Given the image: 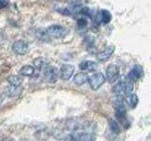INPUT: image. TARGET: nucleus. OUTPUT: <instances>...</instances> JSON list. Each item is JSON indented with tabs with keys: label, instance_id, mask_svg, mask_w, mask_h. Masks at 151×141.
Returning <instances> with one entry per match:
<instances>
[{
	"label": "nucleus",
	"instance_id": "f257e3e1",
	"mask_svg": "<svg viewBox=\"0 0 151 141\" xmlns=\"http://www.w3.org/2000/svg\"><path fill=\"white\" fill-rule=\"evenodd\" d=\"M45 31L49 38L51 37L54 38V39H63V38L67 36L69 33L68 28L60 25H52L47 27Z\"/></svg>",
	"mask_w": 151,
	"mask_h": 141
},
{
	"label": "nucleus",
	"instance_id": "f03ea898",
	"mask_svg": "<svg viewBox=\"0 0 151 141\" xmlns=\"http://www.w3.org/2000/svg\"><path fill=\"white\" fill-rule=\"evenodd\" d=\"M105 81H106L105 75L100 72H96L93 73L90 77H88L87 82H89L90 87H91L93 90H97L105 83Z\"/></svg>",
	"mask_w": 151,
	"mask_h": 141
},
{
	"label": "nucleus",
	"instance_id": "7ed1b4c3",
	"mask_svg": "<svg viewBox=\"0 0 151 141\" xmlns=\"http://www.w3.org/2000/svg\"><path fill=\"white\" fill-rule=\"evenodd\" d=\"M119 74H120V72H119L118 66L114 64H111V65H109L106 69L105 78L110 83H114L117 81L118 78H119Z\"/></svg>",
	"mask_w": 151,
	"mask_h": 141
},
{
	"label": "nucleus",
	"instance_id": "20e7f679",
	"mask_svg": "<svg viewBox=\"0 0 151 141\" xmlns=\"http://www.w3.org/2000/svg\"><path fill=\"white\" fill-rule=\"evenodd\" d=\"M28 49H29L28 43H27V41H23V40L15 41L12 43V51L16 55H19V56L26 55L27 52H28Z\"/></svg>",
	"mask_w": 151,
	"mask_h": 141
},
{
	"label": "nucleus",
	"instance_id": "39448f33",
	"mask_svg": "<svg viewBox=\"0 0 151 141\" xmlns=\"http://www.w3.org/2000/svg\"><path fill=\"white\" fill-rule=\"evenodd\" d=\"M74 73H75V66L71 64H64L60 67L59 73L61 79L64 80V81H67V80H69L73 76Z\"/></svg>",
	"mask_w": 151,
	"mask_h": 141
},
{
	"label": "nucleus",
	"instance_id": "423d86ee",
	"mask_svg": "<svg viewBox=\"0 0 151 141\" xmlns=\"http://www.w3.org/2000/svg\"><path fill=\"white\" fill-rule=\"evenodd\" d=\"M44 73H45V77L48 80L50 83H56L57 79H58V72H57L56 68L50 67V66H47L46 68L44 69Z\"/></svg>",
	"mask_w": 151,
	"mask_h": 141
},
{
	"label": "nucleus",
	"instance_id": "0eeeda50",
	"mask_svg": "<svg viewBox=\"0 0 151 141\" xmlns=\"http://www.w3.org/2000/svg\"><path fill=\"white\" fill-rule=\"evenodd\" d=\"M112 92L114 93V95L116 96L117 100H124V98L127 96L126 91H125V87L123 81H119L114 85V87L112 88Z\"/></svg>",
	"mask_w": 151,
	"mask_h": 141
},
{
	"label": "nucleus",
	"instance_id": "6e6552de",
	"mask_svg": "<svg viewBox=\"0 0 151 141\" xmlns=\"http://www.w3.org/2000/svg\"><path fill=\"white\" fill-rule=\"evenodd\" d=\"M115 47L113 45H110L106 47L103 51H101L100 53L97 54V59L99 61H106L112 56V54L114 53Z\"/></svg>",
	"mask_w": 151,
	"mask_h": 141
},
{
	"label": "nucleus",
	"instance_id": "1a4fd4ad",
	"mask_svg": "<svg viewBox=\"0 0 151 141\" xmlns=\"http://www.w3.org/2000/svg\"><path fill=\"white\" fill-rule=\"evenodd\" d=\"M114 107H115V115L118 120L127 117V108L124 105V102L122 100H117L114 105Z\"/></svg>",
	"mask_w": 151,
	"mask_h": 141
},
{
	"label": "nucleus",
	"instance_id": "9d476101",
	"mask_svg": "<svg viewBox=\"0 0 151 141\" xmlns=\"http://www.w3.org/2000/svg\"><path fill=\"white\" fill-rule=\"evenodd\" d=\"M134 82H135V80L132 78V76L129 73L127 75L124 80H123V83H124L125 91H126V95L127 96L132 93V90H133V88H134Z\"/></svg>",
	"mask_w": 151,
	"mask_h": 141
},
{
	"label": "nucleus",
	"instance_id": "9b49d317",
	"mask_svg": "<svg viewBox=\"0 0 151 141\" xmlns=\"http://www.w3.org/2000/svg\"><path fill=\"white\" fill-rule=\"evenodd\" d=\"M23 92V88L22 86L19 87H15V86H9L6 90H5V93L6 95L11 97V98H15V97H19Z\"/></svg>",
	"mask_w": 151,
	"mask_h": 141
},
{
	"label": "nucleus",
	"instance_id": "f8f14e48",
	"mask_svg": "<svg viewBox=\"0 0 151 141\" xmlns=\"http://www.w3.org/2000/svg\"><path fill=\"white\" fill-rule=\"evenodd\" d=\"M111 20V14L109 11H106V9H102L97 14V19H96V23L98 24H109Z\"/></svg>",
	"mask_w": 151,
	"mask_h": 141
},
{
	"label": "nucleus",
	"instance_id": "ddd939ff",
	"mask_svg": "<svg viewBox=\"0 0 151 141\" xmlns=\"http://www.w3.org/2000/svg\"><path fill=\"white\" fill-rule=\"evenodd\" d=\"M144 68L142 67L141 65H134V67L132 68V70L129 72V74L132 76V78H133L135 81L138 79H141L142 77L144 76Z\"/></svg>",
	"mask_w": 151,
	"mask_h": 141
},
{
	"label": "nucleus",
	"instance_id": "4468645a",
	"mask_svg": "<svg viewBox=\"0 0 151 141\" xmlns=\"http://www.w3.org/2000/svg\"><path fill=\"white\" fill-rule=\"evenodd\" d=\"M79 68L83 70H88V72H94L98 68V64L94 61L86 60L79 64Z\"/></svg>",
	"mask_w": 151,
	"mask_h": 141
},
{
	"label": "nucleus",
	"instance_id": "2eb2a0df",
	"mask_svg": "<svg viewBox=\"0 0 151 141\" xmlns=\"http://www.w3.org/2000/svg\"><path fill=\"white\" fill-rule=\"evenodd\" d=\"M48 64H49L48 60L45 58H37L33 61V67L38 70H44L48 66Z\"/></svg>",
	"mask_w": 151,
	"mask_h": 141
},
{
	"label": "nucleus",
	"instance_id": "dca6fc26",
	"mask_svg": "<svg viewBox=\"0 0 151 141\" xmlns=\"http://www.w3.org/2000/svg\"><path fill=\"white\" fill-rule=\"evenodd\" d=\"M87 81H88V75L84 73H78L74 77V83L77 86H82Z\"/></svg>",
	"mask_w": 151,
	"mask_h": 141
},
{
	"label": "nucleus",
	"instance_id": "f3484780",
	"mask_svg": "<svg viewBox=\"0 0 151 141\" xmlns=\"http://www.w3.org/2000/svg\"><path fill=\"white\" fill-rule=\"evenodd\" d=\"M35 72V68L31 65H26L19 70V74L21 76H31Z\"/></svg>",
	"mask_w": 151,
	"mask_h": 141
},
{
	"label": "nucleus",
	"instance_id": "a211bd4d",
	"mask_svg": "<svg viewBox=\"0 0 151 141\" xmlns=\"http://www.w3.org/2000/svg\"><path fill=\"white\" fill-rule=\"evenodd\" d=\"M7 81L11 86L19 87L23 83V77L21 75H11V76H9L7 78Z\"/></svg>",
	"mask_w": 151,
	"mask_h": 141
},
{
	"label": "nucleus",
	"instance_id": "6ab92c4d",
	"mask_svg": "<svg viewBox=\"0 0 151 141\" xmlns=\"http://www.w3.org/2000/svg\"><path fill=\"white\" fill-rule=\"evenodd\" d=\"M109 124H110V128L111 130L112 133H114L116 135L120 134L121 132V127H120V124L118 123V122L113 120V119H110L109 120Z\"/></svg>",
	"mask_w": 151,
	"mask_h": 141
},
{
	"label": "nucleus",
	"instance_id": "aec40b11",
	"mask_svg": "<svg viewBox=\"0 0 151 141\" xmlns=\"http://www.w3.org/2000/svg\"><path fill=\"white\" fill-rule=\"evenodd\" d=\"M127 103H129V105L131 107V108H135L138 105V102H139V99H138V96L136 95L134 93H131L129 95H127Z\"/></svg>",
	"mask_w": 151,
	"mask_h": 141
},
{
	"label": "nucleus",
	"instance_id": "412c9836",
	"mask_svg": "<svg viewBox=\"0 0 151 141\" xmlns=\"http://www.w3.org/2000/svg\"><path fill=\"white\" fill-rule=\"evenodd\" d=\"M78 29H85L88 26V21L86 18H79L78 20Z\"/></svg>",
	"mask_w": 151,
	"mask_h": 141
},
{
	"label": "nucleus",
	"instance_id": "4be33fe9",
	"mask_svg": "<svg viewBox=\"0 0 151 141\" xmlns=\"http://www.w3.org/2000/svg\"><path fill=\"white\" fill-rule=\"evenodd\" d=\"M37 38L42 40V41H49V37H48V35H47L46 31H39L37 33Z\"/></svg>",
	"mask_w": 151,
	"mask_h": 141
},
{
	"label": "nucleus",
	"instance_id": "5701e85b",
	"mask_svg": "<svg viewBox=\"0 0 151 141\" xmlns=\"http://www.w3.org/2000/svg\"><path fill=\"white\" fill-rule=\"evenodd\" d=\"M9 4V0H0V9L8 6Z\"/></svg>",
	"mask_w": 151,
	"mask_h": 141
},
{
	"label": "nucleus",
	"instance_id": "b1692460",
	"mask_svg": "<svg viewBox=\"0 0 151 141\" xmlns=\"http://www.w3.org/2000/svg\"><path fill=\"white\" fill-rule=\"evenodd\" d=\"M1 141H15V140H14L12 137H9L8 136V137H4Z\"/></svg>",
	"mask_w": 151,
	"mask_h": 141
}]
</instances>
